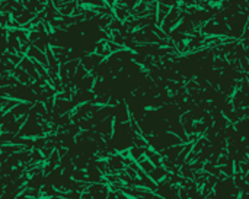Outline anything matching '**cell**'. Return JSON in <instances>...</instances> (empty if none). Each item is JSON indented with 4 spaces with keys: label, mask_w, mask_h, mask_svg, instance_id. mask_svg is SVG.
<instances>
[{
    "label": "cell",
    "mask_w": 249,
    "mask_h": 199,
    "mask_svg": "<svg viewBox=\"0 0 249 199\" xmlns=\"http://www.w3.org/2000/svg\"><path fill=\"white\" fill-rule=\"evenodd\" d=\"M165 175H166V170L162 169V167H159V169H153V171L150 173V176H152L154 180H160Z\"/></svg>",
    "instance_id": "6da1fadb"
}]
</instances>
